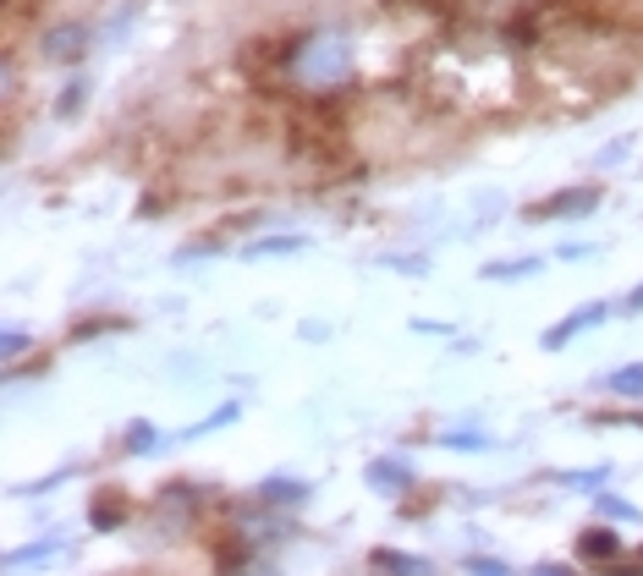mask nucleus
I'll list each match as a JSON object with an SVG mask.
<instances>
[{
	"label": "nucleus",
	"instance_id": "2",
	"mask_svg": "<svg viewBox=\"0 0 643 576\" xmlns=\"http://www.w3.org/2000/svg\"><path fill=\"white\" fill-rule=\"evenodd\" d=\"M83 44H89V33H83V28H61V33H50V39H44V61L83 55Z\"/></svg>",
	"mask_w": 643,
	"mask_h": 576
},
{
	"label": "nucleus",
	"instance_id": "6",
	"mask_svg": "<svg viewBox=\"0 0 643 576\" xmlns=\"http://www.w3.org/2000/svg\"><path fill=\"white\" fill-rule=\"evenodd\" d=\"M633 307H643V291H633Z\"/></svg>",
	"mask_w": 643,
	"mask_h": 576
},
{
	"label": "nucleus",
	"instance_id": "5",
	"mask_svg": "<svg viewBox=\"0 0 643 576\" xmlns=\"http://www.w3.org/2000/svg\"><path fill=\"white\" fill-rule=\"evenodd\" d=\"M369 478H374V483H407V472H402V467H374Z\"/></svg>",
	"mask_w": 643,
	"mask_h": 576
},
{
	"label": "nucleus",
	"instance_id": "4",
	"mask_svg": "<svg viewBox=\"0 0 643 576\" xmlns=\"http://www.w3.org/2000/svg\"><path fill=\"white\" fill-rule=\"evenodd\" d=\"M583 209H594V192H578V198H550L539 214H583Z\"/></svg>",
	"mask_w": 643,
	"mask_h": 576
},
{
	"label": "nucleus",
	"instance_id": "3",
	"mask_svg": "<svg viewBox=\"0 0 643 576\" xmlns=\"http://www.w3.org/2000/svg\"><path fill=\"white\" fill-rule=\"evenodd\" d=\"M616 396H643V363H633V368H622V374H611L605 379Z\"/></svg>",
	"mask_w": 643,
	"mask_h": 576
},
{
	"label": "nucleus",
	"instance_id": "1",
	"mask_svg": "<svg viewBox=\"0 0 643 576\" xmlns=\"http://www.w3.org/2000/svg\"><path fill=\"white\" fill-rule=\"evenodd\" d=\"M341 72H346V44L335 33H320V39L303 44V55H298V77L303 83H330Z\"/></svg>",
	"mask_w": 643,
	"mask_h": 576
}]
</instances>
